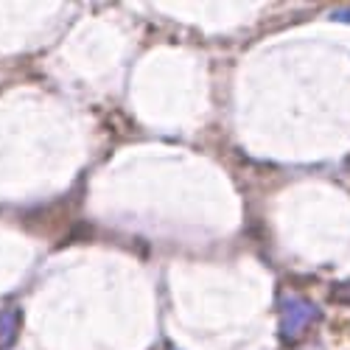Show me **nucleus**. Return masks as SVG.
I'll return each mask as SVG.
<instances>
[]
</instances>
